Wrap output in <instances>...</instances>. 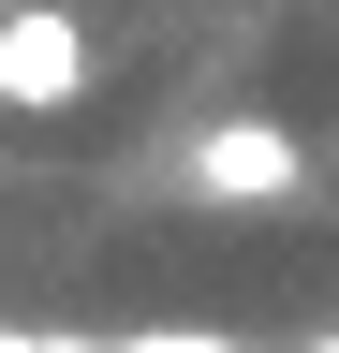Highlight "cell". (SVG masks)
<instances>
[{"instance_id": "obj_1", "label": "cell", "mask_w": 339, "mask_h": 353, "mask_svg": "<svg viewBox=\"0 0 339 353\" xmlns=\"http://www.w3.org/2000/svg\"><path fill=\"white\" fill-rule=\"evenodd\" d=\"M89 74H104V44H89L74 0H0V103H15V118L89 103Z\"/></svg>"}, {"instance_id": "obj_2", "label": "cell", "mask_w": 339, "mask_h": 353, "mask_svg": "<svg viewBox=\"0 0 339 353\" xmlns=\"http://www.w3.org/2000/svg\"><path fill=\"white\" fill-rule=\"evenodd\" d=\"M295 176H310V132L295 118H206L192 132V192L206 206H280Z\"/></svg>"}]
</instances>
